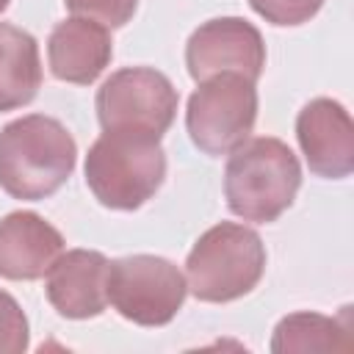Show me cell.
Returning <instances> with one entry per match:
<instances>
[{
    "label": "cell",
    "instance_id": "obj_15",
    "mask_svg": "<svg viewBox=\"0 0 354 354\" xmlns=\"http://www.w3.org/2000/svg\"><path fill=\"white\" fill-rule=\"evenodd\" d=\"M30 343V326L17 299L0 290V354H22Z\"/></svg>",
    "mask_w": 354,
    "mask_h": 354
},
{
    "label": "cell",
    "instance_id": "obj_5",
    "mask_svg": "<svg viewBox=\"0 0 354 354\" xmlns=\"http://www.w3.org/2000/svg\"><path fill=\"white\" fill-rule=\"evenodd\" d=\"M257 122V88L254 80L238 72H221L199 80L188 97L185 130L194 147L210 158L230 155L241 147Z\"/></svg>",
    "mask_w": 354,
    "mask_h": 354
},
{
    "label": "cell",
    "instance_id": "obj_7",
    "mask_svg": "<svg viewBox=\"0 0 354 354\" xmlns=\"http://www.w3.org/2000/svg\"><path fill=\"white\" fill-rule=\"evenodd\" d=\"M180 94L171 80L152 66L116 69L97 91V119L102 130H136L163 136L177 116Z\"/></svg>",
    "mask_w": 354,
    "mask_h": 354
},
{
    "label": "cell",
    "instance_id": "obj_13",
    "mask_svg": "<svg viewBox=\"0 0 354 354\" xmlns=\"http://www.w3.org/2000/svg\"><path fill=\"white\" fill-rule=\"evenodd\" d=\"M41 88V58L36 39L0 22V111H17L36 100Z\"/></svg>",
    "mask_w": 354,
    "mask_h": 354
},
{
    "label": "cell",
    "instance_id": "obj_17",
    "mask_svg": "<svg viewBox=\"0 0 354 354\" xmlns=\"http://www.w3.org/2000/svg\"><path fill=\"white\" fill-rule=\"evenodd\" d=\"M75 17L94 19L105 28H122L133 19L138 0H64Z\"/></svg>",
    "mask_w": 354,
    "mask_h": 354
},
{
    "label": "cell",
    "instance_id": "obj_2",
    "mask_svg": "<svg viewBox=\"0 0 354 354\" xmlns=\"http://www.w3.org/2000/svg\"><path fill=\"white\" fill-rule=\"evenodd\" d=\"M301 188V163L293 149L274 138H246L230 152L224 169L227 207L254 224L277 221L296 199Z\"/></svg>",
    "mask_w": 354,
    "mask_h": 354
},
{
    "label": "cell",
    "instance_id": "obj_8",
    "mask_svg": "<svg viewBox=\"0 0 354 354\" xmlns=\"http://www.w3.org/2000/svg\"><path fill=\"white\" fill-rule=\"evenodd\" d=\"M185 66L196 83L221 72H238L257 83L266 66V41L246 19L216 17L191 33L185 44Z\"/></svg>",
    "mask_w": 354,
    "mask_h": 354
},
{
    "label": "cell",
    "instance_id": "obj_12",
    "mask_svg": "<svg viewBox=\"0 0 354 354\" xmlns=\"http://www.w3.org/2000/svg\"><path fill=\"white\" fill-rule=\"evenodd\" d=\"M111 55H113V41L108 28L86 17H69L58 22L47 39L50 72L64 83H75V86L94 83L111 64Z\"/></svg>",
    "mask_w": 354,
    "mask_h": 354
},
{
    "label": "cell",
    "instance_id": "obj_16",
    "mask_svg": "<svg viewBox=\"0 0 354 354\" xmlns=\"http://www.w3.org/2000/svg\"><path fill=\"white\" fill-rule=\"evenodd\" d=\"M249 6L266 22L279 28H293L310 22L321 11L324 0H249Z\"/></svg>",
    "mask_w": 354,
    "mask_h": 354
},
{
    "label": "cell",
    "instance_id": "obj_3",
    "mask_svg": "<svg viewBox=\"0 0 354 354\" xmlns=\"http://www.w3.org/2000/svg\"><path fill=\"white\" fill-rule=\"evenodd\" d=\"M86 185L111 210H138L166 180V152L158 136L102 130L86 155Z\"/></svg>",
    "mask_w": 354,
    "mask_h": 354
},
{
    "label": "cell",
    "instance_id": "obj_1",
    "mask_svg": "<svg viewBox=\"0 0 354 354\" xmlns=\"http://www.w3.org/2000/svg\"><path fill=\"white\" fill-rule=\"evenodd\" d=\"M77 144L53 116L28 113L0 130V188L25 202L53 196L75 171Z\"/></svg>",
    "mask_w": 354,
    "mask_h": 354
},
{
    "label": "cell",
    "instance_id": "obj_9",
    "mask_svg": "<svg viewBox=\"0 0 354 354\" xmlns=\"http://www.w3.org/2000/svg\"><path fill=\"white\" fill-rule=\"evenodd\" d=\"M296 138L313 174L343 180L354 171V122L337 100H310L296 116Z\"/></svg>",
    "mask_w": 354,
    "mask_h": 354
},
{
    "label": "cell",
    "instance_id": "obj_18",
    "mask_svg": "<svg viewBox=\"0 0 354 354\" xmlns=\"http://www.w3.org/2000/svg\"><path fill=\"white\" fill-rule=\"evenodd\" d=\"M8 3H11V0H0V14H3L6 8H8Z\"/></svg>",
    "mask_w": 354,
    "mask_h": 354
},
{
    "label": "cell",
    "instance_id": "obj_14",
    "mask_svg": "<svg viewBox=\"0 0 354 354\" xmlns=\"http://www.w3.org/2000/svg\"><path fill=\"white\" fill-rule=\"evenodd\" d=\"M351 321L348 307L337 318L321 315V313H290L274 326L271 351L274 354H290V351H351Z\"/></svg>",
    "mask_w": 354,
    "mask_h": 354
},
{
    "label": "cell",
    "instance_id": "obj_6",
    "mask_svg": "<svg viewBox=\"0 0 354 354\" xmlns=\"http://www.w3.org/2000/svg\"><path fill=\"white\" fill-rule=\"evenodd\" d=\"M185 296L188 282L166 257L127 254L108 266V304L138 326H166L183 310Z\"/></svg>",
    "mask_w": 354,
    "mask_h": 354
},
{
    "label": "cell",
    "instance_id": "obj_4",
    "mask_svg": "<svg viewBox=\"0 0 354 354\" xmlns=\"http://www.w3.org/2000/svg\"><path fill=\"white\" fill-rule=\"evenodd\" d=\"M263 271L266 246L260 235L235 221L205 230L185 257L188 290L207 304H227L252 293Z\"/></svg>",
    "mask_w": 354,
    "mask_h": 354
},
{
    "label": "cell",
    "instance_id": "obj_11",
    "mask_svg": "<svg viewBox=\"0 0 354 354\" xmlns=\"http://www.w3.org/2000/svg\"><path fill=\"white\" fill-rule=\"evenodd\" d=\"M64 252V235L33 210L0 218V277L11 282L41 279Z\"/></svg>",
    "mask_w": 354,
    "mask_h": 354
},
{
    "label": "cell",
    "instance_id": "obj_10",
    "mask_svg": "<svg viewBox=\"0 0 354 354\" xmlns=\"http://www.w3.org/2000/svg\"><path fill=\"white\" fill-rule=\"evenodd\" d=\"M108 266L111 260L97 249H69L47 271V301L72 321L97 318L108 307Z\"/></svg>",
    "mask_w": 354,
    "mask_h": 354
}]
</instances>
